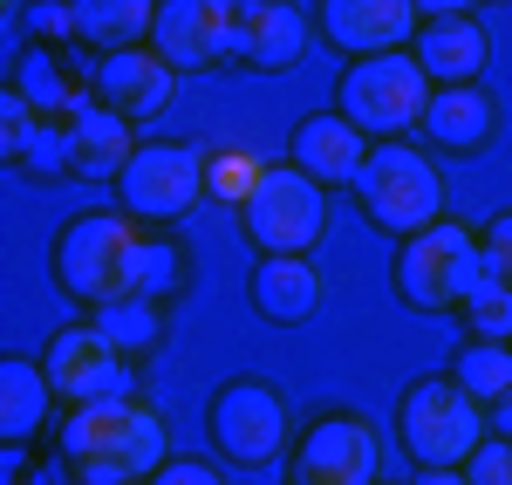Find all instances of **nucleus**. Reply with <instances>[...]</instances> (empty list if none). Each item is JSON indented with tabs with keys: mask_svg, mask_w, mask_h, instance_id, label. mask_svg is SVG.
<instances>
[{
	"mask_svg": "<svg viewBox=\"0 0 512 485\" xmlns=\"http://www.w3.org/2000/svg\"><path fill=\"white\" fill-rule=\"evenodd\" d=\"M48 267H55V281H62L69 301L103 308V301H123V294L144 287V240L117 212H82V219H69L55 233Z\"/></svg>",
	"mask_w": 512,
	"mask_h": 485,
	"instance_id": "obj_1",
	"label": "nucleus"
},
{
	"mask_svg": "<svg viewBox=\"0 0 512 485\" xmlns=\"http://www.w3.org/2000/svg\"><path fill=\"white\" fill-rule=\"evenodd\" d=\"M396 294L417 308V315H437V308H458L472 287L499 281L492 274V260L478 253V240L465 226H424V233H410V240L396 246Z\"/></svg>",
	"mask_w": 512,
	"mask_h": 485,
	"instance_id": "obj_2",
	"label": "nucleus"
},
{
	"mask_svg": "<svg viewBox=\"0 0 512 485\" xmlns=\"http://www.w3.org/2000/svg\"><path fill=\"white\" fill-rule=\"evenodd\" d=\"M355 205L383 226V233H424L437 226V205H444V178L424 151L410 144H369V158L355 164Z\"/></svg>",
	"mask_w": 512,
	"mask_h": 485,
	"instance_id": "obj_3",
	"label": "nucleus"
},
{
	"mask_svg": "<svg viewBox=\"0 0 512 485\" xmlns=\"http://www.w3.org/2000/svg\"><path fill=\"white\" fill-rule=\"evenodd\" d=\"M431 103V76L417 69V55H362L349 62V76L335 82V110L362 130V137H396V130H417Z\"/></svg>",
	"mask_w": 512,
	"mask_h": 485,
	"instance_id": "obj_4",
	"label": "nucleus"
},
{
	"mask_svg": "<svg viewBox=\"0 0 512 485\" xmlns=\"http://www.w3.org/2000/svg\"><path fill=\"white\" fill-rule=\"evenodd\" d=\"M396 438L417 465H465L485 438V404L458 383H410L396 404Z\"/></svg>",
	"mask_w": 512,
	"mask_h": 485,
	"instance_id": "obj_5",
	"label": "nucleus"
},
{
	"mask_svg": "<svg viewBox=\"0 0 512 485\" xmlns=\"http://www.w3.org/2000/svg\"><path fill=\"white\" fill-rule=\"evenodd\" d=\"M239 219H246L253 246H267V253H308V246L321 240V226H328V192H321L308 171L274 164V171H260L253 192L239 199Z\"/></svg>",
	"mask_w": 512,
	"mask_h": 485,
	"instance_id": "obj_6",
	"label": "nucleus"
},
{
	"mask_svg": "<svg viewBox=\"0 0 512 485\" xmlns=\"http://www.w3.org/2000/svg\"><path fill=\"white\" fill-rule=\"evenodd\" d=\"M117 192H123V212L130 219H185L205 192V151L192 144H137L130 164L117 171Z\"/></svg>",
	"mask_w": 512,
	"mask_h": 485,
	"instance_id": "obj_7",
	"label": "nucleus"
},
{
	"mask_svg": "<svg viewBox=\"0 0 512 485\" xmlns=\"http://www.w3.org/2000/svg\"><path fill=\"white\" fill-rule=\"evenodd\" d=\"M212 438L219 451L233 458V465H274L280 445H287V404H280L274 383H260V376H239L226 383L219 397H212Z\"/></svg>",
	"mask_w": 512,
	"mask_h": 485,
	"instance_id": "obj_8",
	"label": "nucleus"
},
{
	"mask_svg": "<svg viewBox=\"0 0 512 485\" xmlns=\"http://www.w3.org/2000/svg\"><path fill=\"white\" fill-rule=\"evenodd\" d=\"M239 41V14L226 0H158L151 14V48L185 76V69H205V62H226Z\"/></svg>",
	"mask_w": 512,
	"mask_h": 485,
	"instance_id": "obj_9",
	"label": "nucleus"
},
{
	"mask_svg": "<svg viewBox=\"0 0 512 485\" xmlns=\"http://www.w3.org/2000/svg\"><path fill=\"white\" fill-rule=\"evenodd\" d=\"M41 376H48V390H55V397H69V404H89V397H123V390H130V363H123V356L89 322H82V328H62V335L48 342Z\"/></svg>",
	"mask_w": 512,
	"mask_h": 485,
	"instance_id": "obj_10",
	"label": "nucleus"
},
{
	"mask_svg": "<svg viewBox=\"0 0 512 485\" xmlns=\"http://www.w3.org/2000/svg\"><path fill=\"white\" fill-rule=\"evenodd\" d=\"M96 103L117 110L123 123H151L178 103V69L164 62L151 41H144V48H117V55H103V69H96Z\"/></svg>",
	"mask_w": 512,
	"mask_h": 485,
	"instance_id": "obj_11",
	"label": "nucleus"
},
{
	"mask_svg": "<svg viewBox=\"0 0 512 485\" xmlns=\"http://www.w3.org/2000/svg\"><path fill=\"white\" fill-rule=\"evenodd\" d=\"M294 485H376V431L362 417H321L294 445Z\"/></svg>",
	"mask_w": 512,
	"mask_h": 485,
	"instance_id": "obj_12",
	"label": "nucleus"
},
{
	"mask_svg": "<svg viewBox=\"0 0 512 485\" xmlns=\"http://www.w3.org/2000/svg\"><path fill=\"white\" fill-rule=\"evenodd\" d=\"M410 35H417V7L410 0H321V41H335L349 62L390 55Z\"/></svg>",
	"mask_w": 512,
	"mask_h": 485,
	"instance_id": "obj_13",
	"label": "nucleus"
},
{
	"mask_svg": "<svg viewBox=\"0 0 512 485\" xmlns=\"http://www.w3.org/2000/svg\"><path fill=\"white\" fill-rule=\"evenodd\" d=\"M321 301H328V274L308 253H267L253 267V308H260V322L301 328L321 315Z\"/></svg>",
	"mask_w": 512,
	"mask_h": 485,
	"instance_id": "obj_14",
	"label": "nucleus"
},
{
	"mask_svg": "<svg viewBox=\"0 0 512 485\" xmlns=\"http://www.w3.org/2000/svg\"><path fill=\"white\" fill-rule=\"evenodd\" d=\"M417 69L444 89V82H478L485 76V62H492V35L478 28L472 14H444V21H431V28H417Z\"/></svg>",
	"mask_w": 512,
	"mask_h": 485,
	"instance_id": "obj_15",
	"label": "nucleus"
},
{
	"mask_svg": "<svg viewBox=\"0 0 512 485\" xmlns=\"http://www.w3.org/2000/svg\"><path fill=\"white\" fill-rule=\"evenodd\" d=\"M362 158H369V137L342 110L301 117V130H294V171H308L315 185H349Z\"/></svg>",
	"mask_w": 512,
	"mask_h": 485,
	"instance_id": "obj_16",
	"label": "nucleus"
},
{
	"mask_svg": "<svg viewBox=\"0 0 512 485\" xmlns=\"http://www.w3.org/2000/svg\"><path fill=\"white\" fill-rule=\"evenodd\" d=\"M424 130H431L444 151H485L492 130H499V110H492V96L478 82H444V89H431V103H424Z\"/></svg>",
	"mask_w": 512,
	"mask_h": 485,
	"instance_id": "obj_17",
	"label": "nucleus"
},
{
	"mask_svg": "<svg viewBox=\"0 0 512 485\" xmlns=\"http://www.w3.org/2000/svg\"><path fill=\"white\" fill-rule=\"evenodd\" d=\"M301 48H308V14H301V7H287V0H260V7L239 14L233 55H246L253 69H294Z\"/></svg>",
	"mask_w": 512,
	"mask_h": 485,
	"instance_id": "obj_18",
	"label": "nucleus"
},
{
	"mask_svg": "<svg viewBox=\"0 0 512 485\" xmlns=\"http://www.w3.org/2000/svg\"><path fill=\"white\" fill-rule=\"evenodd\" d=\"M164 458H171V445H164V417L123 397L117 417H110V438H103V451H96L89 465H110V472H123V479H151Z\"/></svg>",
	"mask_w": 512,
	"mask_h": 485,
	"instance_id": "obj_19",
	"label": "nucleus"
},
{
	"mask_svg": "<svg viewBox=\"0 0 512 485\" xmlns=\"http://www.w3.org/2000/svg\"><path fill=\"white\" fill-rule=\"evenodd\" d=\"M137 151V137H130V123L117 110H103V103H82L76 117H69V171L76 178H117L123 164Z\"/></svg>",
	"mask_w": 512,
	"mask_h": 485,
	"instance_id": "obj_20",
	"label": "nucleus"
},
{
	"mask_svg": "<svg viewBox=\"0 0 512 485\" xmlns=\"http://www.w3.org/2000/svg\"><path fill=\"white\" fill-rule=\"evenodd\" d=\"M7 89H14L41 123H69L82 103H89V96H82V82L55 62V48H48V41L21 48V62H14V82H7Z\"/></svg>",
	"mask_w": 512,
	"mask_h": 485,
	"instance_id": "obj_21",
	"label": "nucleus"
},
{
	"mask_svg": "<svg viewBox=\"0 0 512 485\" xmlns=\"http://www.w3.org/2000/svg\"><path fill=\"white\" fill-rule=\"evenodd\" d=\"M48 376L41 363L28 356H0V445H21V438H35L41 417H48Z\"/></svg>",
	"mask_w": 512,
	"mask_h": 485,
	"instance_id": "obj_22",
	"label": "nucleus"
},
{
	"mask_svg": "<svg viewBox=\"0 0 512 485\" xmlns=\"http://www.w3.org/2000/svg\"><path fill=\"white\" fill-rule=\"evenodd\" d=\"M69 14H76V41L89 48H103V55H117V48H144L151 41V0H69Z\"/></svg>",
	"mask_w": 512,
	"mask_h": 485,
	"instance_id": "obj_23",
	"label": "nucleus"
},
{
	"mask_svg": "<svg viewBox=\"0 0 512 485\" xmlns=\"http://www.w3.org/2000/svg\"><path fill=\"white\" fill-rule=\"evenodd\" d=\"M89 328H96V335L117 349L123 363H130V356H144V349L158 342V301H151V294H123V301H103Z\"/></svg>",
	"mask_w": 512,
	"mask_h": 485,
	"instance_id": "obj_24",
	"label": "nucleus"
},
{
	"mask_svg": "<svg viewBox=\"0 0 512 485\" xmlns=\"http://www.w3.org/2000/svg\"><path fill=\"white\" fill-rule=\"evenodd\" d=\"M451 383H458L465 397H478V404H499L512 390V342H465Z\"/></svg>",
	"mask_w": 512,
	"mask_h": 485,
	"instance_id": "obj_25",
	"label": "nucleus"
},
{
	"mask_svg": "<svg viewBox=\"0 0 512 485\" xmlns=\"http://www.w3.org/2000/svg\"><path fill=\"white\" fill-rule=\"evenodd\" d=\"M458 308H465V328H472V342H512V281H485V287H472Z\"/></svg>",
	"mask_w": 512,
	"mask_h": 485,
	"instance_id": "obj_26",
	"label": "nucleus"
},
{
	"mask_svg": "<svg viewBox=\"0 0 512 485\" xmlns=\"http://www.w3.org/2000/svg\"><path fill=\"white\" fill-rule=\"evenodd\" d=\"M35 110L14 96V89H0V164H21V151H28V137H35Z\"/></svg>",
	"mask_w": 512,
	"mask_h": 485,
	"instance_id": "obj_27",
	"label": "nucleus"
},
{
	"mask_svg": "<svg viewBox=\"0 0 512 485\" xmlns=\"http://www.w3.org/2000/svg\"><path fill=\"white\" fill-rule=\"evenodd\" d=\"M21 164H28V171H69V123H35Z\"/></svg>",
	"mask_w": 512,
	"mask_h": 485,
	"instance_id": "obj_28",
	"label": "nucleus"
},
{
	"mask_svg": "<svg viewBox=\"0 0 512 485\" xmlns=\"http://www.w3.org/2000/svg\"><path fill=\"white\" fill-rule=\"evenodd\" d=\"M472 485H512V438H478V451L465 458Z\"/></svg>",
	"mask_w": 512,
	"mask_h": 485,
	"instance_id": "obj_29",
	"label": "nucleus"
},
{
	"mask_svg": "<svg viewBox=\"0 0 512 485\" xmlns=\"http://www.w3.org/2000/svg\"><path fill=\"white\" fill-rule=\"evenodd\" d=\"M478 253L492 260V274H499V281H512V212L485 219V233H478Z\"/></svg>",
	"mask_w": 512,
	"mask_h": 485,
	"instance_id": "obj_30",
	"label": "nucleus"
},
{
	"mask_svg": "<svg viewBox=\"0 0 512 485\" xmlns=\"http://www.w3.org/2000/svg\"><path fill=\"white\" fill-rule=\"evenodd\" d=\"M151 485H226L205 458H164L158 472H151Z\"/></svg>",
	"mask_w": 512,
	"mask_h": 485,
	"instance_id": "obj_31",
	"label": "nucleus"
},
{
	"mask_svg": "<svg viewBox=\"0 0 512 485\" xmlns=\"http://www.w3.org/2000/svg\"><path fill=\"white\" fill-rule=\"evenodd\" d=\"M28 21H35L41 41H69L76 35V14H69V0H41V7H28Z\"/></svg>",
	"mask_w": 512,
	"mask_h": 485,
	"instance_id": "obj_32",
	"label": "nucleus"
},
{
	"mask_svg": "<svg viewBox=\"0 0 512 485\" xmlns=\"http://www.w3.org/2000/svg\"><path fill=\"white\" fill-rule=\"evenodd\" d=\"M0 485H41L35 458H21L14 445H0Z\"/></svg>",
	"mask_w": 512,
	"mask_h": 485,
	"instance_id": "obj_33",
	"label": "nucleus"
},
{
	"mask_svg": "<svg viewBox=\"0 0 512 485\" xmlns=\"http://www.w3.org/2000/svg\"><path fill=\"white\" fill-rule=\"evenodd\" d=\"M424 21H444V14H472V0H410Z\"/></svg>",
	"mask_w": 512,
	"mask_h": 485,
	"instance_id": "obj_34",
	"label": "nucleus"
},
{
	"mask_svg": "<svg viewBox=\"0 0 512 485\" xmlns=\"http://www.w3.org/2000/svg\"><path fill=\"white\" fill-rule=\"evenodd\" d=\"M417 485H472V479H465V465H424Z\"/></svg>",
	"mask_w": 512,
	"mask_h": 485,
	"instance_id": "obj_35",
	"label": "nucleus"
},
{
	"mask_svg": "<svg viewBox=\"0 0 512 485\" xmlns=\"http://www.w3.org/2000/svg\"><path fill=\"white\" fill-rule=\"evenodd\" d=\"M76 485H144V479H123V472H110V465H82Z\"/></svg>",
	"mask_w": 512,
	"mask_h": 485,
	"instance_id": "obj_36",
	"label": "nucleus"
},
{
	"mask_svg": "<svg viewBox=\"0 0 512 485\" xmlns=\"http://www.w3.org/2000/svg\"><path fill=\"white\" fill-rule=\"evenodd\" d=\"M492 417H499V431H506V438H512V390H506V397H499V410H492Z\"/></svg>",
	"mask_w": 512,
	"mask_h": 485,
	"instance_id": "obj_37",
	"label": "nucleus"
},
{
	"mask_svg": "<svg viewBox=\"0 0 512 485\" xmlns=\"http://www.w3.org/2000/svg\"><path fill=\"white\" fill-rule=\"evenodd\" d=\"M226 7H233V14H246V7H260V0H226Z\"/></svg>",
	"mask_w": 512,
	"mask_h": 485,
	"instance_id": "obj_38",
	"label": "nucleus"
},
{
	"mask_svg": "<svg viewBox=\"0 0 512 485\" xmlns=\"http://www.w3.org/2000/svg\"><path fill=\"white\" fill-rule=\"evenodd\" d=\"M7 7H14V0H0V14H7Z\"/></svg>",
	"mask_w": 512,
	"mask_h": 485,
	"instance_id": "obj_39",
	"label": "nucleus"
},
{
	"mask_svg": "<svg viewBox=\"0 0 512 485\" xmlns=\"http://www.w3.org/2000/svg\"><path fill=\"white\" fill-rule=\"evenodd\" d=\"M28 7H41V0H28Z\"/></svg>",
	"mask_w": 512,
	"mask_h": 485,
	"instance_id": "obj_40",
	"label": "nucleus"
},
{
	"mask_svg": "<svg viewBox=\"0 0 512 485\" xmlns=\"http://www.w3.org/2000/svg\"><path fill=\"white\" fill-rule=\"evenodd\" d=\"M376 485H383V479H376Z\"/></svg>",
	"mask_w": 512,
	"mask_h": 485,
	"instance_id": "obj_41",
	"label": "nucleus"
}]
</instances>
